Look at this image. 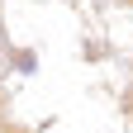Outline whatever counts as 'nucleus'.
<instances>
[{"label": "nucleus", "instance_id": "1", "mask_svg": "<svg viewBox=\"0 0 133 133\" xmlns=\"http://www.w3.org/2000/svg\"><path fill=\"white\" fill-rule=\"evenodd\" d=\"M0 133H24V128H14V124H0Z\"/></svg>", "mask_w": 133, "mask_h": 133}]
</instances>
